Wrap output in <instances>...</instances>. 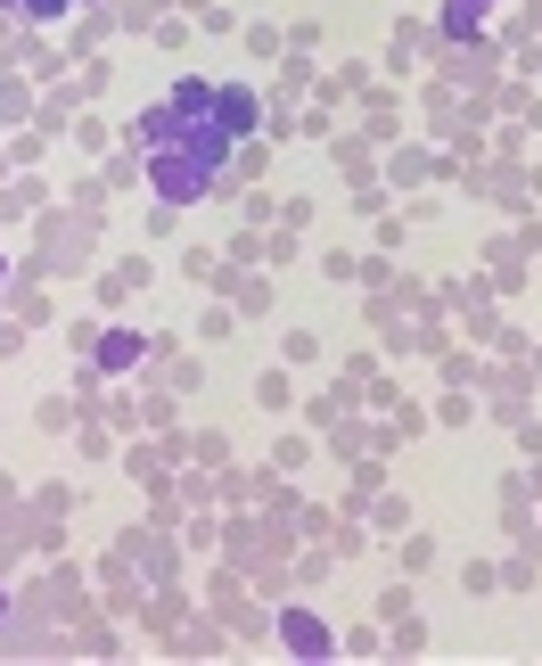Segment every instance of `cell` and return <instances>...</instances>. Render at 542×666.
Instances as JSON below:
<instances>
[{
  "mask_svg": "<svg viewBox=\"0 0 542 666\" xmlns=\"http://www.w3.org/2000/svg\"><path fill=\"white\" fill-rule=\"evenodd\" d=\"M0 609H9V601H0Z\"/></svg>",
  "mask_w": 542,
  "mask_h": 666,
  "instance_id": "3957f363",
  "label": "cell"
},
{
  "mask_svg": "<svg viewBox=\"0 0 542 666\" xmlns=\"http://www.w3.org/2000/svg\"><path fill=\"white\" fill-rule=\"evenodd\" d=\"M214 116H222L231 132H247V124H255V99H247V91H222V99H214Z\"/></svg>",
  "mask_w": 542,
  "mask_h": 666,
  "instance_id": "6da1fadb",
  "label": "cell"
},
{
  "mask_svg": "<svg viewBox=\"0 0 542 666\" xmlns=\"http://www.w3.org/2000/svg\"><path fill=\"white\" fill-rule=\"evenodd\" d=\"M485 25V0H452L444 9V33H477Z\"/></svg>",
  "mask_w": 542,
  "mask_h": 666,
  "instance_id": "7a4b0ae2",
  "label": "cell"
}]
</instances>
